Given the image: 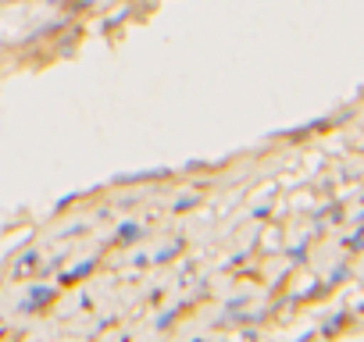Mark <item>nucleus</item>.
Instances as JSON below:
<instances>
[{
  "label": "nucleus",
  "instance_id": "nucleus-1",
  "mask_svg": "<svg viewBox=\"0 0 364 342\" xmlns=\"http://www.w3.org/2000/svg\"><path fill=\"white\" fill-rule=\"evenodd\" d=\"M43 299H50V289H36V292H33V299L26 303V310H33V307H40Z\"/></svg>",
  "mask_w": 364,
  "mask_h": 342
}]
</instances>
